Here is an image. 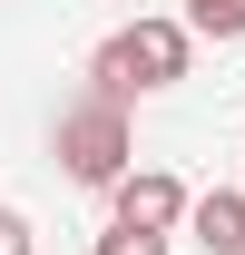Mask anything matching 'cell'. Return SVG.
Returning a JSON list of instances; mask_svg holds the SVG:
<instances>
[{"label":"cell","instance_id":"8992f818","mask_svg":"<svg viewBox=\"0 0 245 255\" xmlns=\"http://www.w3.org/2000/svg\"><path fill=\"white\" fill-rule=\"evenodd\" d=\"M177 236H147V226H118L108 216V236H98V255H167Z\"/></svg>","mask_w":245,"mask_h":255},{"label":"cell","instance_id":"277c9868","mask_svg":"<svg viewBox=\"0 0 245 255\" xmlns=\"http://www.w3.org/2000/svg\"><path fill=\"white\" fill-rule=\"evenodd\" d=\"M177 236H196L206 255H245V187H206V196H186V226Z\"/></svg>","mask_w":245,"mask_h":255},{"label":"cell","instance_id":"52a82bcc","mask_svg":"<svg viewBox=\"0 0 245 255\" xmlns=\"http://www.w3.org/2000/svg\"><path fill=\"white\" fill-rule=\"evenodd\" d=\"M0 255H39V236H30V216H20V206H0Z\"/></svg>","mask_w":245,"mask_h":255},{"label":"cell","instance_id":"3957f363","mask_svg":"<svg viewBox=\"0 0 245 255\" xmlns=\"http://www.w3.org/2000/svg\"><path fill=\"white\" fill-rule=\"evenodd\" d=\"M108 206H118V226L177 236V226H186V177H167V167H127L118 187H108Z\"/></svg>","mask_w":245,"mask_h":255},{"label":"cell","instance_id":"6da1fadb","mask_svg":"<svg viewBox=\"0 0 245 255\" xmlns=\"http://www.w3.org/2000/svg\"><path fill=\"white\" fill-rule=\"evenodd\" d=\"M186 59H196V30L186 20H127L118 39H98L89 49V98H137V89H177Z\"/></svg>","mask_w":245,"mask_h":255},{"label":"cell","instance_id":"5b68a950","mask_svg":"<svg viewBox=\"0 0 245 255\" xmlns=\"http://www.w3.org/2000/svg\"><path fill=\"white\" fill-rule=\"evenodd\" d=\"M177 20L196 39H245V0H177Z\"/></svg>","mask_w":245,"mask_h":255},{"label":"cell","instance_id":"7a4b0ae2","mask_svg":"<svg viewBox=\"0 0 245 255\" xmlns=\"http://www.w3.org/2000/svg\"><path fill=\"white\" fill-rule=\"evenodd\" d=\"M49 147H59V177H69V187H98V196H108L127 167H137V128H127L118 98H69L59 128H49Z\"/></svg>","mask_w":245,"mask_h":255}]
</instances>
